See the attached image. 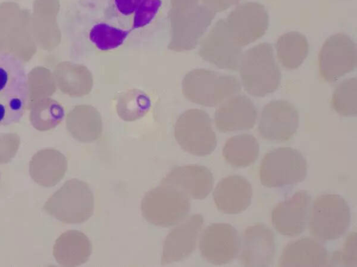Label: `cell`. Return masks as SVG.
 <instances>
[{"label":"cell","instance_id":"obj_1","mask_svg":"<svg viewBox=\"0 0 357 267\" xmlns=\"http://www.w3.org/2000/svg\"><path fill=\"white\" fill-rule=\"evenodd\" d=\"M26 69L15 56L0 51V126L18 122L28 107Z\"/></svg>","mask_w":357,"mask_h":267},{"label":"cell","instance_id":"obj_2","mask_svg":"<svg viewBox=\"0 0 357 267\" xmlns=\"http://www.w3.org/2000/svg\"><path fill=\"white\" fill-rule=\"evenodd\" d=\"M238 70L245 90L252 96L264 97L280 86L281 72L270 43H259L243 53Z\"/></svg>","mask_w":357,"mask_h":267},{"label":"cell","instance_id":"obj_3","mask_svg":"<svg viewBox=\"0 0 357 267\" xmlns=\"http://www.w3.org/2000/svg\"><path fill=\"white\" fill-rule=\"evenodd\" d=\"M182 93L189 101L204 106H216L238 94L241 86L238 79L203 68L188 72L182 81Z\"/></svg>","mask_w":357,"mask_h":267},{"label":"cell","instance_id":"obj_4","mask_svg":"<svg viewBox=\"0 0 357 267\" xmlns=\"http://www.w3.org/2000/svg\"><path fill=\"white\" fill-rule=\"evenodd\" d=\"M94 198L89 185L78 179L66 181L46 201L43 209L66 224L84 222L92 216Z\"/></svg>","mask_w":357,"mask_h":267},{"label":"cell","instance_id":"obj_5","mask_svg":"<svg viewBox=\"0 0 357 267\" xmlns=\"http://www.w3.org/2000/svg\"><path fill=\"white\" fill-rule=\"evenodd\" d=\"M351 212L347 200L334 193L317 196L310 209L309 229L321 241H331L343 236L349 227Z\"/></svg>","mask_w":357,"mask_h":267},{"label":"cell","instance_id":"obj_6","mask_svg":"<svg viewBox=\"0 0 357 267\" xmlns=\"http://www.w3.org/2000/svg\"><path fill=\"white\" fill-rule=\"evenodd\" d=\"M216 13L204 5L171 7L169 19L171 40L168 49L175 51L195 48Z\"/></svg>","mask_w":357,"mask_h":267},{"label":"cell","instance_id":"obj_7","mask_svg":"<svg viewBox=\"0 0 357 267\" xmlns=\"http://www.w3.org/2000/svg\"><path fill=\"white\" fill-rule=\"evenodd\" d=\"M190 209V197L187 195L162 184L148 191L141 202V211L145 220L163 227L177 225L183 220Z\"/></svg>","mask_w":357,"mask_h":267},{"label":"cell","instance_id":"obj_8","mask_svg":"<svg viewBox=\"0 0 357 267\" xmlns=\"http://www.w3.org/2000/svg\"><path fill=\"white\" fill-rule=\"evenodd\" d=\"M307 172V163L303 154L294 148L281 147L265 154L259 179L266 187L280 188L303 181Z\"/></svg>","mask_w":357,"mask_h":267},{"label":"cell","instance_id":"obj_9","mask_svg":"<svg viewBox=\"0 0 357 267\" xmlns=\"http://www.w3.org/2000/svg\"><path fill=\"white\" fill-rule=\"evenodd\" d=\"M174 137L184 151L198 156L210 154L217 145L211 119L206 112L199 108L188 109L178 118Z\"/></svg>","mask_w":357,"mask_h":267},{"label":"cell","instance_id":"obj_10","mask_svg":"<svg viewBox=\"0 0 357 267\" xmlns=\"http://www.w3.org/2000/svg\"><path fill=\"white\" fill-rule=\"evenodd\" d=\"M357 63L354 40L343 33L329 36L319 54V71L322 79L334 82L354 70Z\"/></svg>","mask_w":357,"mask_h":267},{"label":"cell","instance_id":"obj_11","mask_svg":"<svg viewBox=\"0 0 357 267\" xmlns=\"http://www.w3.org/2000/svg\"><path fill=\"white\" fill-rule=\"evenodd\" d=\"M200 57L220 69L237 70L243 54L229 31L225 19H220L200 42Z\"/></svg>","mask_w":357,"mask_h":267},{"label":"cell","instance_id":"obj_12","mask_svg":"<svg viewBox=\"0 0 357 267\" xmlns=\"http://www.w3.org/2000/svg\"><path fill=\"white\" fill-rule=\"evenodd\" d=\"M225 20L232 38L242 47L260 38L268 26V12L258 2L237 6Z\"/></svg>","mask_w":357,"mask_h":267},{"label":"cell","instance_id":"obj_13","mask_svg":"<svg viewBox=\"0 0 357 267\" xmlns=\"http://www.w3.org/2000/svg\"><path fill=\"white\" fill-rule=\"evenodd\" d=\"M241 236L237 230L228 223H212L203 231L199 243L202 257L215 265L232 261L238 257Z\"/></svg>","mask_w":357,"mask_h":267},{"label":"cell","instance_id":"obj_14","mask_svg":"<svg viewBox=\"0 0 357 267\" xmlns=\"http://www.w3.org/2000/svg\"><path fill=\"white\" fill-rule=\"evenodd\" d=\"M298 122V112L293 104L283 99L272 100L261 111L258 131L265 140L284 142L296 134Z\"/></svg>","mask_w":357,"mask_h":267},{"label":"cell","instance_id":"obj_15","mask_svg":"<svg viewBox=\"0 0 357 267\" xmlns=\"http://www.w3.org/2000/svg\"><path fill=\"white\" fill-rule=\"evenodd\" d=\"M312 197L306 191H298L278 203L271 211V222L280 234L294 237L302 234L309 221Z\"/></svg>","mask_w":357,"mask_h":267},{"label":"cell","instance_id":"obj_16","mask_svg":"<svg viewBox=\"0 0 357 267\" xmlns=\"http://www.w3.org/2000/svg\"><path fill=\"white\" fill-rule=\"evenodd\" d=\"M275 252V236L266 225L257 223L248 227L242 233L238 254L241 265L259 267L271 266Z\"/></svg>","mask_w":357,"mask_h":267},{"label":"cell","instance_id":"obj_17","mask_svg":"<svg viewBox=\"0 0 357 267\" xmlns=\"http://www.w3.org/2000/svg\"><path fill=\"white\" fill-rule=\"evenodd\" d=\"M204 225L201 214H193L178 223L165 238L161 264H169L189 257L195 250Z\"/></svg>","mask_w":357,"mask_h":267},{"label":"cell","instance_id":"obj_18","mask_svg":"<svg viewBox=\"0 0 357 267\" xmlns=\"http://www.w3.org/2000/svg\"><path fill=\"white\" fill-rule=\"evenodd\" d=\"M257 110L244 95H235L220 104L215 113L214 122L220 132L252 129L257 120Z\"/></svg>","mask_w":357,"mask_h":267},{"label":"cell","instance_id":"obj_19","mask_svg":"<svg viewBox=\"0 0 357 267\" xmlns=\"http://www.w3.org/2000/svg\"><path fill=\"white\" fill-rule=\"evenodd\" d=\"M160 184L171 186L189 197L202 200L213 189V177L206 167L190 164L174 168L162 179Z\"/></svg>","mask_w":357,"mask_h":267},{"label":"cell","instance_id":"obj_20","mask_svg":"<svg viewBox=\"0 0 357 267\" xmlns=\"http://www.w3.org/2000/svg\"><path fill=\"white\" fill-rule=\"evenodd\" d=\"M252 196L250 183L238 175L222 179L213 193L217 209L227 214H236L245 211L251 203Z\"/></svg>","mask_w":357,"mask_h":267},{"label":"cell","instance_id":"obj_21","mask_svg":"<svg viewBox=\"0 0 357 267\" xmlns=\"http://www.w3.org/2000/svg\"><path fill=\"white\" fill-rule=\"evenodd\" d=\"M68 161L59 150L45 148L38 151L29 162V175L38 185L52 187L65 176Z\"/></svg>","mask_w":357,"mask_h":267},{"label":"cell","instance_id":"obj_22","mask_svg":"<svg viewBox=\"0 0 357 267\" xmlns=\"http://www.w3.org/2000/svg\"><path fill=\"white\" fill-rule=\"evenodd\" d=\"M329 256L326 248L317 240L302 237L289 243L284 248L280 266H326Z\"/></svg>","mask_w":357,"mask_h":267},{"label":"cell","instance_id":"obj_23","mask_svg":"<svg viewBox=\"0 0 357 267\" xmlns=\"http://www.w3.org/2000/svg\"><path fill=\"white\" fill-rule=\"evenodd\" d=\"M92 252V245L83 232L70 229L63 232L56 240L52 254L61 266L75 267L89 259Z\"/></svg>","mask_w":357,"mask_h":267},{"label":"cell","instance_id":"obj_24","mask_svg":"<svg viewBox=\"0 0 357 267\" xmlns=\"http://www.w3.org/2000/svg\"><path fill=\"white\" fill-rule=\"evenodd\" d=\"M66 127L71 136L82 143L98 140L102 134V121L99 111L91 105H77L66 116Z\"/></svg>","mask_w":357,"mask_h":267},{"label":"cell","instance_id":"obj_25","mask_svg":"<svg viewBox=\"0 0 357 267\" xmlns=\"http://www.w3.org/2000/svg\"><path fill=\"white\" fill-rule=\"evenodd\" d=\"M56 77L61 90L71 97L88 95L93 85L91 72L85 65L81 64L70 62L60 63L57 68Z\"/></svg>","mask_w":357,"mask_h":267},{"label":"cell","instance_id":"obj_26","mask_svg":"<svg viewBox=\"0 0 357 267\" xmlns=\"http://www.w3.org/2000/svg\"><path fill=\"white\" fill-rule=\"evenodd\" d=\"M259 145L256 138L242 134L229 138L225 143L222 154L225 161L236 168H245L258 158Z\"/></svg>","mask_w":357,"mask_h":267},{"label":"cell","instance_id":"obj_27","mask_svg":"<svg viewBox=\"0 0 357 267\" xmlns=\"http://www.w3.org/2000/svg\"><path fill=\"white\" fill-rule=\"evenodd\" d=\"M29 120L31 125L40 131L55 128L63 120L65 115L63 107L57 101L40 97L29 101Z\"/></svg>","mask_w":357,"mask_h":267},{"label":"cell","instance_id":"obj_28","mask_svg":"<svg viewBox=\"0 0 357 267\" xmlns=\"http://www.w3.org/2000/svg\"><path fill=\"white\" fill-rule=\"evenodd\" d=\"M275 48L282 65L287 69L294 70L298 67L306 58L309 44L303 33L290 31L278 38Z\"/></svg>","mask_w":357,"mask_h":267},{"label":"cell","instance_id":"obj_29","mask_svg":"<svg viewBox=\"0 0 357 267\" xmlns=\"http://www.w3.org/2000/svg\"><path fill=\"white\" fill-rule=\"evenodd\" d=\"M151 106L149 97L142 90L133 88L119 96L116 108L122 120L132 122L145 115Z\"/></svg>","mask_w":357,"mask_h":267},{"label":"cell","instance_id":"obj_30","mask_svg":"<svg viewBox=\"0 0 357 267\" xmlns=\"http://www.w3.org/2000/svg\"><path fill=\"white\" fill-rule=\"evenodd\" d=\"M331 106L340 115L356 116L357 113V79L349 78L339 83L332 95Z\"/></svg>","mask_w":357,"mask_h":267},{"label":"cell","instance_id":"obj_31","mask_svg":"<svg viewBox=\"0 0 357 267\" xmlns=\"http://www.w3.org/2000/svg\"><path fill=\"white\" fill-rule=\"evenodd\" d=\"M128 33V31L122 30L105 23H99L91 28L89 39L100 50L108 51L121 46Z\"/></svg>","mask_w":357,"mask_h":267},{"label":"cell","instance_id":"obj_32","mask_svg":"<svg viewBox=\"0 0 357 267\" xmlns=\"http://www.w3.org/2000/svg\"><path fill=\"white\" fill-rule=\"evenodd\" d=\"M356 233H349L340 250H336L331 255L329 261L331 266H357Z\"/></svg>","mask_w":357,"mask_h":267},{"label":"cell","instance_id":"obj_33","mask_svg":"<svg viewBox=\"0 0 357 267\" xmlns=\"http://www.w3.org/2000/svg\"><path fill=\"white\" fill-rule=\"evenodd\" d=\"M161 0H143L135 10L133 29L148 25L161 6Z\"/></svg>","mask_w":357,"mask_h":267},{"label":"cell","instance_id":"obj_34","mask_svg":"<svg viewBox=\"0 0 357 267\" xmlns=\"http://www.w3.org/2000/svg\"><path fill=\"white\" fill-rule=\"evenodd\" d=\"M20 145L17 134H3L0 136V164L10 162L16 155Z\"/></svg>","mask_w":357,"mask_h":267},{"label":"cell","instance_id":"obj_35","mask_svg":"<svg viewBox=\"0 0 357 267\" xmlns=\"http://www.w3.org/2000/svg\"><path fill=\"white\" fill-rule=\"evenodd\" d=\"M241 0H202L203 5L208 7L214 12H222L231 6L238 3Z\"/></svg>","mask_w":357,"mask_h":267},{"label":"cell","instance_id":"obj_36","mask_svg":"<svg viewBox=\"0 0 357 267\" xmlns=\"http://www.w3.org/2000/svg\"><path fill=\"white\" fill-rule=\"evenodd\" d=\"M143 0H114L118 10L124 15L133 13Z\"/></svg>","mask_w":357,"mask_h":267}]
</instances>
